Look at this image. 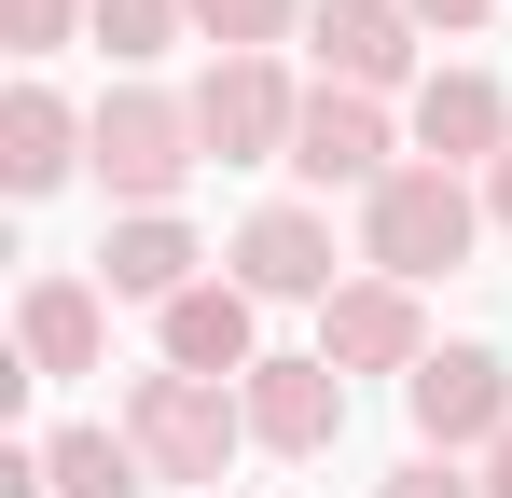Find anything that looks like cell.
I'll use <instances>...</instances> for the list:
<instances>
[{"label": "cell", "mask_w": 512, "mask_h": 498, "mask_svg": "<svg viewBox=\"0 0 512 498\" xmlns=\"http://www.w3.org/2000/svg\"><path fill=\"white\" fill-rule=\"evenodd\" d=\"M471 222H485V194H471L457 166H402L388 194H360V263L402 277V291H416V277H457V263H471Z\"/></svg>", "instance_id": "obj_1"}, {"label": "cell", "mask_w": 512, "mask_h": 498, "mask_svg": "<svg viewBox=\"0 0 512 498\" xmlns=\"http://www.w3.org/2000/svg\"><path fill=\"white\" fill-rule=\"evenodd\" d=\"M125 443L153 485H222V457L250 443V402H222L208 374H139L125 388Z\"/></svg>", "instance_id": "obj_2"}, {"label": "cell", "mask_w": 512, "mask_h": 498, "mask_svg": "<svg viewBox=\"0 0 512 498\" xmlns=\"http://www.w3.org/2000/svg\"><path fill=\"white\" fill-rule=\"evenodd\" d=\"M194 153H208V139H194V97H153V83L97 97V125H84V166L125 194V222H139V208H167Z\"/></svg>", "instance_id": "obj_3"}, {"label": "cell", "mask_w": 512, "mask_h": 498, "mask_svg": "<svg viewBox=\"0 0 512 498\" xmlns=\"http://www.w3.org/2000/svg\"><path fill=\"white\" fill-rule=\"evenodd\" d=\"M402 402H416V443H429V457H457V443L499 457V443H512V374H499V346H429L416 374H402Z\"/></svg>", "instance_id": "obj_4"}, {"label": "cell", "mask_w": 512, "mask_h": 498, "mask_svg": "<svg viewBox=\"0 0 512 498\" xmlns=\"http://www.w3.org/2000/svg\"><path fill=\"white\" fill-rule=\"evenodd\" d=\"M291 125H305V97L277 83V56H208V83H194V139L222 166H291Z\"/></svg>", "instance_id": "obj_5"}, {"label": "cell", "mask_w": 512, "mask_h": 498, "mask_svg": "<svg viewBox=\"0 0 512 498\" xmlns=\"http://www.w3.org/2000/svg\"><path fill=\"white\" fill-rule=\"evenodd\" d=\"M291 166H305L319 194H388V180H402V166H388V111H374V97H346V83H319V97H305Z\"/></svg>", "instance_id": "obj_6"}, {"label": "cell", "mask_w": 512, "mask_h": 498, "mask_svg": "<svg viewBox=\"0 0 512 498\" xmlns=\"http://www.w3.org/2000/svg\"><path fill=\"white\" fill-rule=\"evenodd\" d=\"M319 360H333V374H416L429 360L416 291H402V277H346L333 305H319Z\"/></svg>", "instance_id": "obj_7"}, {"label": "cell", "mask_w": 512, "mask_h": 498, "mask_svg": "<svg viewBox=\"0 0 512 498\" xmlns=\"http://www.w3.org/2000/svg\"><path fill=\"white\" fill-rule=\"evenodd\" d=\"M236 291H250V305H333V222H319V208H250Z\"/></svg>", "instance_id": "obj_8"}, {"label": "cell", "mask_w": 512, "mask_h": 498, "mask_svg": "<svg viewBox=\"0 0 512 498\" xmlns=\"http://www.w3.org/2000/svg\"><path fill=\"white\" fill-rule=\"evenodd\" d=\"M236 402H250V443H277V457H333V429H346V374H333V360H263Z\"/></svg>", "instance_id": "obj_9"}, {"label": "cell", "mask_w": 512, "mask_h": 498, "mask_svg": "<svg viewBox=\"0 0 512 498\" xmlns=\"http://www.w3.org/2000/svg\"><path fill=\"white\" fill-rule=\"evenodd\" d=\"M402 70H416V14H402V0H319V83L388 97Z\"/></svg>", "instance_id": "obj_10"}, {"label": "cell", "mask_w": 512, "mask_h": 498, "mask_svg": "<svg viewBox=\"0 0 512 498\" xmlns=\"http://www.w3.org/2000/svg\"><path fill=\"white\" fill-rule=\"evenodd\" d=\"M167 374H208V388H222V374H263L250 291H236V277H194V291L167 305Z\"/></svg>", "instance_id": "obj_11"}, {"label": "cell", "mask_w": 512, "mask_h": 498, "mask_svg": "<svg viewBox=\"0 0 512 498\" xmlns=\"http://www.w3.org/2000/svg\"><path fill=\"white\" fill-rule=\"evenodd\" d=\"M14 346H28V374H97V346H111V305H97V277H28V305H14Z\"/></svg>", "instance_id": "obj_12"}, {"label": "cell", "mask_w": 512, "mask_h": 498, "mask_svg": "<svg viewBox=\"0 0 512 498\" xmlns=\"http://www.w3.org/2000/svg\"><path fill=\"white\" fill-rule=\"evenodd\" d=\"M416 153H429V166H471V153L499 166V153H512L499 83H485V70H429V83H416Z\"/></svg>", "instance_id": "obj_13"}, {"label": "cell", "mask_w": 512, "mask_h": 498, "mask_svg": "<svg viewBox=\"0 0 512 498\" xmlns=\"http://www.w3.org/2000/svg\"><path fill=\"white\" fill-rule=\"evenodd\" d=\"M97 291H125V305H180V291H194V236H180L167 208L111 222V249H97Z\"/></svg>", "instance_id": "obj_14"}, {"label": "cell", "mask_w": 512, "mask_h": 498, "mask_svg": "<svg viewBox=\"0 0 512 498\" xmlns=\"http://www.w3.org/2000/svg\"><path fill=\"white\" fill-rule=\"evenodd\" d=\"M70 153H84V125H70V97H42V83H14V97H0V180H14V194H56V180H70Z\"/></svg>", "instance_id": "obj_15"}, {"label": "cell", "mask_w": 512, "mask_h": 498, "mask_svg": "<svg viewBox=\"0 0 512 498\" xmlns=\"http://www.w3.org/2000/svg\"><path fill=\"white\" fill-rule=\"evenodd\" d=\"M42 485L56 498H139V443L125 429H56L42 443Z\"/></svg>", "instance_id": "obj_16"}, {"label": "cell", "mask_w": 512, "mask_h": 498, "mask_svg": "<svg viewBox=\"0 0 512 498\" xmlns=\"http://www.w3.org/2000/svg\"><path fill=\"white\" fill-rule=\"evenodd\" d=\"M84 28L111 42V56H167L180 28H194V0H84Z\"/></svg>", "instance_id": "obj_17"}, {"label": "cell", "mask_w": 512, "mask_h": 498, "mask_svg": "<svg viewBox=\"0 0 512 498\" xmlns=\"http://www.w3.org/2000/svg\"><path fill=\"white\" fill-rule=\"evenodd\" d=\"M194 28H208L222 56H263V42L291 28V0H194Z\"/></svg>", "instance_id": "obj_18"}, {"label": "cell", "mask_w": 512, "mask_h": 498, "mask_svg": "<svg viewBox=\"0 0 512 498\" xmlns=\"http://www.w3.org/2000/svg\"><path fill=\"white\" fill-rule=\"evenodd\" d=\"M70 28H84V0H0V42L14 56H56Z\"/></svg>", "instance_id": "obj_19"}, {"label": "cell", "mask_w": 512, "mask_h": 498, "mask_svg": "<svg viewBox=\"0 0 512 498\" xmlns=\"http://www.w3.org/2000/svg\"><path fill=\"white\" fill-rule=\"evenodd\" d=\"M374 498H485V485H457V457H402Z\"/></svg>", "instance_id": "obj_20"}, {"label": "cell", "mask_w": 512, "mask_h": 498, "mask_svg": "<svg viewBox=\"0 0 512 498\" xmlns=\"http://www.w3.org/2000/svg\"><path fill=\"white\" fill-rule=\"evenodd\" d=\"M416 28H485V0H402Z\"/></svg>", "instance_id": "obj_21"}, {"label": "cell", "mask_w": 512, "mask_h": 498, "mask_svg": "<svg viewBox=\"0 0 512 498\" xmlns=\"http://www.w3.org/2000/svg\"><path fill=\"white\" fill-rule=\"evenodd\" d=\"M485 222H512V153H499V166H485Z\"/></svg>", "instance_id": "obj_22"}, {"label": "cell", "mask_w": 512, "mask_h": 498, "mask_svg": "<svg viewBox=\"0 0 512 498\" xmlns=\"http://www.w3.org/2000/svg\"><path fill=\"white\" fill-rule=\"evenodd\" d=\"M485 498H512V443H499V457H485Z\"/></svg>", "instance_id": "obj_23"}]
</instances>
